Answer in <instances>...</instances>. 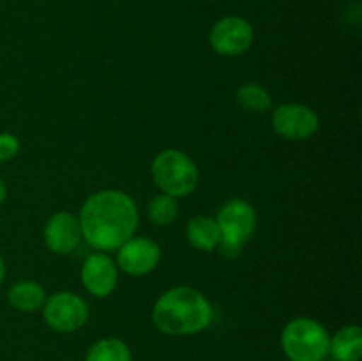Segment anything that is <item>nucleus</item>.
I'll list each match as a JSON object with an SVG mask.
<instances>
[{"instance_id":"1","label":"nucleus","mask_w":362,"mask_h":361,"mask_svg":"<svg viewBox=\"0 0 362 361\" xmlns=\"http://www.w3.org/2000/svg\"><path fill=\"white\" fill-rule=\"evenodd\" d=\"M138 207L133 198L120 190H103L90 195L81 205V237L99 251H115L134 236Z\"/></svg>"},{"instance_id":"2","label":"nucleus","mask_w":362,"mask_h":361,"mask_svg":"<svg viewBox=\"0 0 362 361\" xmlns=\"http://www.w3.org/2000/svg\"><path fill=\"white\" fill-rule=\"evenodd\" d=\"M211 301L193 287H173L158 297L152 308V322L168 336H189L212 324Z\"/></svg>"},{"instance_id":"3","label":"nucleus","mask_w":362,"mask_h":361,"mask_svg":"<svg viewBox=\"0 0 362 361\" xmlns=\"http://www.w3.org/2000/svg\"><path fill=\"white\" fill-rule=\"evenodd\" d=\"M331 335L324 324L310 317L286 322L281 331V349L290 361H324L329 356Z\"/></svg>"},{"instance_id":"4","label":"nucleus","mask_w":362,"mask_h":361,"mask_svg":"<svg viewBox=\"0 0 362 361\" xmlns=\"http://www.w3.org/2000/svg\"><path fill=\"white\" fill-rule=\"evenodd\" d=\"M214 219L221 234L218 246L219 253L226 258L239 257L244 244L250 241L257 229V212L253 205L243 198H230L219 207Z\"/></svg>"},{"instance_id":"5","label":"nucleus","mask_w":362,"mask_h":361,"mask_svg":"<svg viewBox=\"0 0 362 361\" xmlns=\"http://www.w3.org/2000/svg\"><path fill=\"white\" fill-rule=\"evenodd\" d=\"M152 179L161 193L173 198L187 197L198 184V168L193 159L179 149H165L154 158Z\"/></svg>"},{"instance_id":"6","label":"nucleus","mask_w":362,"mask_h":361,"mask_svg":"<svg viewBox=\"0 0 362 361\" xmlns=\"http://www.w3.org/2000/svg\"><path fill=\"white\" fill-rule=\"evenodd\" d=\"M41 310L46 326L59 333L78 331L87 324L90 315L83 297L69 290H60L46 297Z\"/></svg>"},{"instance_id":"7","label":"nucleus","mask_w":362,"mask_h":361,"mask_svg":"<svg viewBox=\"0 0 362 361\" xmlns=\"http://www.w3.org/2000/svg\"><path fill=\"white\" fill-rule=\"evenodd\" d=\"M272 130L285 140L300 142L313 137L320 127V119L313 108L300 103H285L272 112Z\"/></svg>"},{"instance_id":"8","label":"nucleus","mask_w":362,"mask_h":361,"mask_svg":"<svg viewBox=\"0 0 362 361\" xmlns=\"http://www.w3.org/2000/svg\"><path fill=\"white\" fill-rule=\"evenodd\" d=\"M255 39L250 21L240 16H226L216 21L209 32L212 50L223 57H237L251 48Z\"/></svg>"},{"instance_id":"9","label":"nucleus","mask_w":362,"mask_h":361,"mask_svg":"<svg viewBox=\"0 0 362 361\" xmlns=\"http://www.w3.org/2000/svg\"><path fill=\"white\" fill-rule=\"evenodd\" d=\"M161 262V248L148 237H131L117 250V265L131 276L148 275Z\"/></svg>"},{"instance_id":"10","label":"nucleus","mask_w":362,"mask_h":361,"mask_svg":"<svg viewBox=\"0 0 362 361\" xmlns=\"http://www.w3.org/2000/svg\"><path fill=\"white\" fill-rule=\"evenodd\" d=\"M80 278L88 294L108 297L119 282V269L106 253H92L81 264Z\"/></svg>"},{"instance_id":"11","label":"nucleus","mask_w":362,"mask_h":361,"mask_svg":"<svg viewBox=\"0 0 362 361\" xmlns=\"http://www.w3.org/2000/svg\"><path fill=\"white\" fill-rule=\"evenodd\" d=\"M81 237L80 222L74 214L59 211L46 219L45 243L57 255H69L78 248Z\"/></svg>"},{"instance_id":"12","label":"nucleus","mask_w":362,"mask_h":361,"mask_svg":"<svg viewBox=\"0 0 362 361\" xmlns=\"http://www.w3.org/2000/svg\"><path fill=\"white\" fill-rule=\"evenodd\" d=\"M329 354L336 361H359L362 357V329L357 324L343 326L331 336Z\"/></svg>"},{"instance_id":"13","label":"nucleus","mask_w":362,"mask_h":361,"mask_svg":"<svg viewBox=\"0 0 362 361\" xmlns=\"http://www.w3.org/2000/svg\"><path fill=\"white\" fill-rule=\"evenodd\" d=\"M187 243L200 251L218 250L221 234L214 218L211 216H194L187 222L186 227Z\"/></svg>"},{"instance_id":"14","label":"nucleus","mask_w":362,"mask_h":361,"mask_svg":"<svg viewBox=\"0 0 362 361\" xmlns=\"http://www.w3.org/2000/svg\"><path fill=\"white\" fill-rule=\"evenodd\" d=\"M46 297H48L46 296V290L37 282L21 280V282H16L9 289V292H7V303L14 310L30 314V311L41 310Z\"/></svg>"},{"instance_id":"15","label":"nucleus","mask_w":362,"mask_h":361,"mask_svg":"<svg viewBox=\"0 0 362 361\" xmlns=\"http://www.w3.org/2000/svg\"><path fill=\"white\" fill-rule=\"evenodd\" d=\"M85 361H133V354L124 340L106 336L88 347Z\"/></svg>"},{"instance_id":"16","label":"nucleus","mask_w":362,"mask_h":361,"mask_svg":"<svg viewBox=\"0 0 362 361\" xmlns=\"http://www.w3.org/2000/svg\"><path fill=\"white\" fill-rule=\"evenodd\" d=\"M235 101L246 112L264 113L271 110L272 106V98L267 88L258 84H253V81H247V84L240 85L237 88Z\"/></svg>"},{"instance_id":"17","label":"nucleus","mask_w":362,"mask_h":361,"mask_svg":"<svg viewBox=\"0 0 362 361\" xmlns=\"http://www.w3.org/2000/svg\"><path fill=\"white\" fill-rule=\"evenodd\" d=\"M147 214L154 225H172L177 219V216H179V204H177V198L165 193L156 195V197L148 202Z\"/></svg>"},{"instance_id":"18","label":"nucleus","mask_w":362,"mask_h":361,"mask_svg":"<svg viewBox=\"0 0 362 361\" xmlns=\"http://www.w3.org/2000/svg\"><path fill=\"white\" fill-rule=\"evenodd\" d=\"M20 151V140L13 133H0V161H9Z\"/></svg>"},{"instance_id":"19","label":"nucleus","mask_w":362,"mask_h":361,"mask_svg":"<svg viewBox=\"0 0 362 361\" xmlns=\"http://www.w3.org/2000/svg\"><path fill=\"white\" fill-rule=\"evenodd\" d=\"M7 197V188H6V183H4L2 179H0V205L4 204V200H6Z\"/></svg>"},{"instance_id":"20","label":"nucleus","mask_w":362,"mask_h":361,"mask_svg":"<svg viewBox=\"0 0 362 361\" xmlns=\"http://www.w3.org/2000/svg\"><path fill=\"white\" fill-rule=\"evenodd\" d=\"M4 280H6V264H4V258L0 257V285L4 283Z\"/></svg>"}]
</instances>
